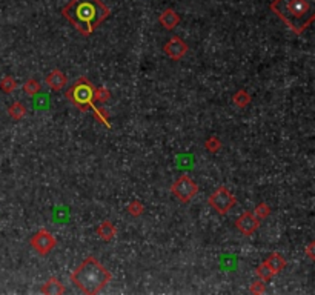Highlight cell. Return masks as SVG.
I'll list each match as a JSON object with an SVG mask.
<instances>
[{
  "label": "cell",
  "mask_w": 315,
  "mask_h": 295,
  "mask_svg": "<svg viewBox=\"0 0 315 295\" xmlns=\"http://www.w3.org/2000/svg\"><path fill=\"white\" fill-rule=\"evenodd\" d=\"M109 14L111 9L102 0H71L62 8L63 18L86 37L91 35L97 26H100Z\"/></svg>",
  "instance_id": "6da1fadb"
},
{
  "label": "cell",
  "mask_w": 315,
  "mask_h": 295,
  "mask_svg": "<svg viewBox=\"0 0 315 295\" xmlns=\"http://www.w3.org/2000/svg\"><path fill=\"white\" fill-rule=\"evenodd\" d=\"M265 291H266V282H263V280L254 282V283L251 285V288H249V292H251V294H257V295L263 294Z\"/></svg>",
  "instance_id": "d4e9b609"
},
{
  "label": "cell",
  "mask_w": 315,
  "mask_h": 295,
  "mask_svg": "<svg viewBox=\"0 0 315 295\" xmlns=\"http://www.w3.org/2000/svg\"><path fill=\"white\" fill-rule=\"evenodd\" d=\"M95 232H97V235H98V237H100L103 242H111V240L115 237L117 229H115V226L112 225V222L105 220V222H102L100 225L97 226Z\"/></svg>",
  "instance_id": "7c38bea8"
},
{
  "label": "cell",
  "mask_w": 315,
  "mask_h": 295,
  "mask_svg": "<svg viewBox=\"0 0 315 295\" xmlns=\"http://www.w3.org/2000/svg\"><path fill=\"white\" fill-rule=\"evenodd\" d=\"M159 22H160V25H162L165 29L172 31V29L177 28V25L180 23V15L177 14L172 8H168V9H165V11L160 14Z\"/></svg>",
  "instance_id": "8fae6325"
},
{
  "label": "cell",
  "mask_w": 315,
  "mask_h": 295,
  "mask_svg": "<svg viewBox=\"0 0 315 295\" xmlns=\"http://www.w3.org/2000/svg\"><path fill=\"white\" fill-rule=\"evenodd\" d=\"M251 100H252V97L249 95V92H248L246 89H239L237 92H235V94L232 95V102H234V105L237 106V108H240V109L246 108V106L251 103Z\"/></svg>",
  "instance_id": "9a60e30c"
},
{
  "label": "cell",
  "mask_w": 315,
  "mask_h": 295,
  "mask_svg": "<svg viewBox=\"0 0 315 295\" xmlns=\"http://www.w3.org/2000/svg\"><path fill=\"white\" fill-rule=\"evenodd\" d=\"M26 106L23 105V103H20V102H14L9 108H8V114H9V117L11 119H14V120H22L23 117L26 115Z\"/></svg>",
  "instance_id": "2e32d148"
},
{
  "label": "cell",
  "mask_w": 315,
  "mask_h": 295,
  "mask_svg": "<svg viewBox=\"0 0 315 295\" xmlns=\"http://www.w3.org/2000/svg\"><path fill=\"white\" fill-rule=\"evenodd\" d=\"M109 98H111V92H109L108 88L98 86V88L94 89V100L100 102V103H105V102L109 100Z\"/></svg>",
  "instance_id": "603a6c76"
},
{
  "label": "cell",
  "mask_w": 315,
  "mask_h": 295,
  "mask_svg": "<svg viewBox=\"0 0 315 295\" xmlns=\"http://www.w3.org/2000/svg\"><path fill=\"white\" fill-rule=\"evenodd\" d=\"M171 191L180 203H189L194 197L199 194V185H197L189 175L185 174V175H180L179 179L172 183Z\"/></svg>",
  "instance_id": "8992f818"
},
{
  "label": "cell",
  "mask_w": 315,
  "mask_h": 295,
  "mask_svg": "<svg viewBox=\"0 0 315 295\" xmlns=\"http://www.w3.org/2000/svg\"><path fill=\"white\" fill-rule=\"evenodd\" d=\"M257 275H259V279H260V280H263V282H269L275 274H274V272H272V269L266 265V262H263V263L257 268Z\"/></svg>",
  "instance_id": "7402d4cb"
},
{
  "label": "cell",
  "mask_w": 315,
  "mask_h": 295,
  "mask_svg": "<svg viewBox=\"0 0 315 295\" xmlns=\"http://www.w3.org/2000/svg\"><path fill=\"white\" fill-rule=\"evenodd\" d=\"M235 226H237V229L243 235H252L260 228V220L255 217L251 211H248V212H243L240 217L235 220Z\"/></svg>",
  "instance_id": "9c48e42d"
},
{
  "label": "cell",
  "mask_w": 315,
  "mask_h": 295,
  "mask_svg": "<svg viewBox=\"0 0 315 295\" xmlns=\"http://www.w3.org/2000/svg\"><path fill=\"white\" fill-rule=\"evenodd\" d=\"M92 115L95 117V119L98 120V122H102L108 129L111 128V123H109V115H108V112L103 109V108H95L94 109V112H92Z\"/></svg>",
  "instance_id": "cb8c5ba5"
},
{
  "label": "cell",
  "mask_w": 315,
  "mask_h": 295,
  "mask_svg": "<svg viewBox=\"0 0 315 295\" xmlns=\"http://www.w3.org/2000/svg\"><path fill=\"white\" fill-rule=\"evenodd\" d=\"M42 294H48V295H62L65 294V286L62 285V282L55 279V277H51L42 288Z\"/></svg>",
  "instance_id": "5bb4252c"
},
{
  "label": "cell",
  "mask_w": 315,
  "mask_h": 295,
  "mask_svg": "<svg viewBox=\"0 0 315 295\" xmlns=\"http://www.w3.org/2000/svg\"><path fill=\"white\" fill-rule=\"evenodd\" d=\"M40 89H42V86H40V83L35 80V78H28V80L25 82V85H23V91L29 97L37 95L38 92H40Z\"/></svg>",
  "instance_id": "ac0fdd59"
},
{
  "label": "cell",
  "mask_w": 315,
  "mask_h": 295,
  "mask_svg": "<svg viewBox=\"0 0 315 295\" xmlns=\"http://www.w3.org/2000/svg\"><path fill=\"white\" fill-rule=\"evenodd\" d=\"M94 89H95V86L88 80L86 77H80L66 89L65 97L80 111H86V109L94 111L95 109Z\"/></svg>",
  "instance_id": "277c9868"
},
{
  "label": "cell",
  "mask_w": 315,
  "mask_h": 295,
  "mask_svg": "<svg viewBox=\"0 0 315 295\" xmlns=\"http://www.w3.org/2000/svg\"><path fill=\"white\" fill-rule=\"evenodd\" d=\"M17 88V83L14 80V77L11 75H5L2 80H0V91L3 94H12Z\"/></svg>",
  "instance_id": "e0dca14e"
},
{
  "label": "cell",
  "mask_w": 315,
  "mask_h": 295,
  "mask_svg": "<svg viewBox=\"0 0 315 295\" xmlns=\"http://www.w3.org/2000/svg\"><path fill=\"white\" fill-rule=\"evenodd\" d=\"M271 212H272V209H271L269 205H266V203H259L257 206H255V209H254L252 214L262 222V220H266V219L269 217Z\"/></svg>",
  "instance_id": "d6986e66"
},
{
  "label": "cell",
  "mask_w": 315,
  "mask_h": 295,
  "mask_svg": "<svg viewBox=\"0 0 315 295\" xmlns=\"http://www.w3.org/2000/svg\"><path fill=\"white\" fill-rule=\"evenodd\" d=\"M71 280L75 288H78L83 294L94 295L109 285L112 280V274L98 263L95 257H88L74 269L71 274Z\"/></svg>",
  "instance_id": "3957f363"
},
{
  "label": "cell",
  "mask_w": 315,
  "mask_h": 295,
  "mask_svg": "<svg viewBox=\"0 0 315 295\" xmlns=\"http://www.w3.org/2000/svg\"><path fill=\"white\" fill-rule=\"evenodd\" d=\"M128 214L131 215V217H140V215L145 212V206L140 200H132L128 208H126Z\"/></svg>",
  "instance_id": "ffe728a7"
},
{
  "label": "cell",
  "mask_w": 315,
  "mask_h": 295,
  "mask_svg": "<svg viewBox=\"0 0 315 295\" xmlns=\"http://www.w3.org/2000/svg\"><path fill=\"white\" fill-rule=\"evenodd\" d=\"M163 51L172 60H180L188 52V45L183 38H180L179 35H174L166 42V45L163 46Z\"/></svg>",
  "instance_id": "ba28073f"
},
{
  "label": "cell",
  "mask_w": 315,
  "mask_h": 295,
  "mask_svg": "<svg viewBox=\"0 0 315 295\" xmlns=\"http://www.w3.org/2000/svg\"><path fill=\"white\" fill-rule=\"evenodd\" d=\"M271 11L295 34H303L315 18V0H272Z\"/></svg>",
  "instance_id": "7a4b0ae2"
},
{
  "label": "cell",
  "mask_w": 315,
  "mask_h": 295,
  "mask_svg": "<svg viewBox=\"0 0 315 295\" xmlns=\"http://www.w3.org/2000/svg\"><path fill=\"white\" fill-rule=\"evenodd\" d=\"M205 148H206L211 154L219 152V151L222 149V140L219 139V137L211 135V137H208L206 142H205Z\"/></svg>",
  "instance_id": "44dd1931"
},
{
  "label": "cell",
  "mask_w": 315,
  "mask_h": 295,
  "mask_svg": "<svg viewBox=\"0 0 315 295\" xmlns=\"http://www.w3.org/2000/svg\"><path fill=\"white\" fill-rule=\"evenodd\" d=\"M266 265L272 269L274 274H279V272H282L286 268V260H285V257L282 254L272 252L269 257L266 259Z\"/></svg>",
  "instance_id": "4fadbf2b"
},
{
  "label": "cell",
  "mask_w": 315,
  "mask_h": 295,
  "mask_svg": "<svg viewBox=\"0 0 315 295\" xmlns=\"http://www.w3.org/2000/svg\"><path fill=\"white\" fill-rule=\"evenodd\" d=\"M314 246H315V243H314V242H311V243H309V246L306 248V254H308V257H309L311 260H314V259H315V254H314Z\"/></svg>",
  "instance_id": "484cf974"
},
{
  "label": "cell",
  "mask_w": 315,
  "mask_h": 295,
  "mask_svg": "<svg viewBox=\"0 0 315 295\" xmlns=\"http://www.w3.org/2000/svg\"><path fill=\"white\" fill-rule=\"evenodd\" d=\"M68 82V78L65 75V72H62L60 69H52L48 75H46V85L52 89V91H60L65 88Z\"/></svg>",
  "instance_id": "30bf717a"
},
{
  "label": "cell",
  "mask_w": 315,
  "mask_h": 295,
  "mask_svg": "<svg viewBox=\"0 0 315 295\" xmlns=\"http://www.w3.org/2000/svg\"><path fill=\"white\" fill-rule=\"evenodd\" d=\"M208 203L214 211H217L220 215H225L237 205V199H235V195L229 189H226L225 186H220L209 195Z\"/></svg>",
  "instance_id": "5b68a950"
},
{
  "label": "cell",
  "mask_w": 315,
  "mask_h": 295,
  "mask_svg": "<svg viewBox=\"0 0 315 295\" xmlns=\"http://www.w3.org/2000/svg\"><path fill=\"white\" fill-rule=\"evenodd\" d=\"M31 246L40 254V255H48L57 245V240L54 235L46 231V229H40L38 232H35L31 239Z\"/></svg>",
  "instance_id": "52a82bcc"
}]
</instances>
